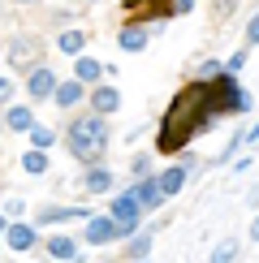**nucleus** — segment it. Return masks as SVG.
<instances>
[{
	"mask_svg": "<svg viewBox=\"0 0 259 263\" xmlns=\"http://www.w3.org/2000/svg\"><path fill=\"white\" fill-rule=\"evenodd\" d=\"M212 100H208V82H190L177 91V100L169 104L164 121H160V138L156 147L164 151V156H173V151H181L194 134H203V129L212 125Z\"/></svg>",
	"mask_w": 259,
	"mask_h": 263,
	"instance_id": "1",
	"label": "nucleus"
},
{
	"mask_svg": "<svg viewBox=\"0 0 259 263\" xmlns=\"http://www.w3.org/2000/svg\"><path fill=\"white\" fill-rule=\"evenodd\" d=\"M65 142H69L73 160H100L104 147H108V125H104V117H95V112L78 117V121L69 125V134H65Z\"/></svg>",
	"mask_w": 259,
	"mask_h": 263,
	"instance_id": "2",
	"label": "nucleus"
},
{
	"mask_svg": "<svg viewBox=\"0 0 259 263\" xmlns=\"http://www.w3.org/2000/svg\"><path fill=\"white\" fill-rule=\"evenodd\" d=\"M138 212H143V207H138V199H134V190H125L121 199L113 203V224L121 229V237H130L138 229Z\"/></svg>",
	"mask_w": 259,
	"mask_h": 263,
	"instance_id": "3",
	"label": "nucleus"
},
{
	"mask_svg": "<svg viewBox=\"0 0 259 263\" xmlns=\"http://www.w3.org/2000/svg\"><path fill=\"white\" fill-rule=\"evenodd\" d=\"M39 52H43V43H39V39H17L13 48H9V61H13V69L35 73V69H39Z\"/></svg>",
	"mask_w": 259,
	"mask_h": 263,
	"instance_id": "4",
	"label": "nucleus"
},
{
	"mask_svg": "<svg viewBox=\"0 0 259 263\" xmlns=\"http://www.w3.org/2000/svg\"><path fill=\"white\" fill-rule=\"evenodd\" d=\"M57 86H61V82H57V73H52L48 65H39V69L26 78V91H30V100H48V95H57Z\"/></svg>",
	"mask_w": 259,
	"mask_h": 263,
	"instance_id": "5",
	"label": "nucleus"
},
{
	"mask_svg": "<svg viewBox=\"0 0 259 263\" xmlns=\"http://www.w3.org/2000/svg\"><path fill=\"white\" fill-rule=\"evenodd\" d=\"M117 237H121V229L113 224V216H100V220H86V242L91 246H108V242H117Z\"/></svg>",
	"mask_w": 259,
	"mask_h": 263,
	"instance_id": "6",
	"label": "nucleus"
},
{
	"mask_svg": "<svg viewBox=\"0 0 259 263\" xmlns=\"http://www.w3.org/2000/svg\"><path fill=\"white\" fill-rule=\"evenodd\" d=\"M117 108H121L117 86H95V91H91V112L95 117H108V112H117Z\"/></svg>",
	"mask_w": 259,
	"mask_h": 263,
	"instance_id": "7",
	"label": "nucleus"
},
{
	"mask_svg": "<svg viewBox=\"0 0 259 263\" xmlns=\"http://www.w3.org/2000/svg\"><path fill=\"white\" fill-rule=\"evenodd\" d=\"M65 220H91L86 207H43L39 212V224H65Z\"/></svg>",
	"mask_w": 259,
	"mask_h": 263,
	"instance_id": "8",
	"label": "nucleus"
},
{
	"mask_svg": "<svg viewBox=\"0 0 259 263\" xmlns=\"http://www.w3.org/2000/svg\"><path fill=\"white\" fill-rule=\"evenodd\" d=\"M5 125L13 129V134H30V129H35V112H30L26 104H13V108L5 112Z\"/></svg>",
	"mask_w": 259,
	"mask_h": 263,
	"instance_id": "9",
	"label": "nucleus"
},
{
	"mask_svg": "<svg viewBox=\"0 0 259 263\" xmlns=\"http://www.w3.org/2000/svg\"><path fill=\"white\" fill-rule=\"evenodd\" d=\"M186 173H190V164H173V168H164V177H160V194H177L181 185H186Z\"/></svg>",
	"mask_w": 259,
	"mask_h": 263,
	"instance_id": "10",
	"label": "nucleus"
},
{
	"mask_svg": "<svg viewBox=\"0 0 259 263\" xmlns=\"http://www.w3.org/2000/svg\"><path fill=\"white\" fill-rule=\"evenodd\" d=\"M134 199H138V207H160V203H164L160 181L156 177H143V181H138V190H134Z\"/></svg>",
	"mask_w": 259,
	"mask_h": 263,
	"instance_id": "11",
	"label": "nucleus"
},
{
	"mask_svg": "<svg viewBox=\"0 0 259 263\" xmlns=\"http://www.w3.org/2000/svg\"><path fill=\"white\" fill-rule=\"evenodd\" d=\"M5 242L13 250H30V246H35V229H30V224H9L5 229Z\"/></svg>",
	"mask_w": 259,
	"mask_h": 263,
	"instance_id": "12",
	"label": "nucleus"
},
{
	"mask_svg": "<svg viewBox=\"0 0 259 263\" xmlns=\"http://www.w3.org/2000/svg\"><path fill=\"white\" fill-rule=\"evenodd\" d=\"M100 73H104V65L100 61H91V57H78V61H73V82H95V78H100Z\"/></svg>",
	"mask_w": 259,
	"mask_h": 263,
	"instance_id": "13",
	"label": "nucleus"
},
{
	"mask_svg": "<svg viewBox=\"0 0 259 263\" xmlns=\"http://www.w3.org/2000/svg\"><path fill=\"white\" fill-rule=\"evenodd\" d=\"M117 43H121V52H143L147 48V30L143 26H125L121 35H117Z\"/></svg>",
	"mask_w": 259,
	"mask_h": 263,
	"instance_id": "14",
	"label": "nucleus"
},
{
	"mask_svg": "<svg viewBox=\"0 0 259 263\" xmlns=\"http://www.w3.org/2000/svg\"><path fill=\"white\" fill-rule=\"evenodd\" d=\"M48 255H52V259H78V246H73V237H52V242H48Z\"/></svg>",
	"mask_w": 259,
	"mask_h": 263,
	"instance_id": "15",
	"label": "nucleus"
},
{
	"mask_svg": "<svg viewBox=\"0 0 259 263\" xmlns=\"http://www.w3.org/2000/svg\"><path fill=\"white\" fill-rule=\"evenodd\" d=\"M78 100H82V82H61L57 86V104L61 108H73Z\"/></svg>",
	"mask_w": 259,
	"mask_h": 263,
	"instance_id": "16",
	"label": "nucleus"
},
{
	"mask_svg": "<svg viewBox=\"0 0 259 263\" xmlns=\"http://www.w3.org/2000/svg\"><path fill=\"white\" fill-rule=\"evenodd\" d=\"M108 185H113V173H108V168H91V173H86V190H91V194L108 190Z\"/></svg>",
	"mask_w": 259,
	"mask_h": 263,
	"instance_id": "17",
	"label": "nucleus"
},
{
	"mask_svg": "<svg viewBox=\"0 0 259 263\" xmlns=\"http://www.w3.org/2000/svg\"><path fill=\"white\" fill-rule=\"evenodd\" d=\"M57 48L69 52V57H78V52H82V30H65V35L57 39Z\"/></svg>",
	"mask_w": 259,
	"mask_h": 263,
	"instance_id": "18",
	"label": "nucleus"
},
{
	"mask_svg": "<svg viewBox=\"0 0 259 263\" xmlns=\"http://www.w3.org/2000/svg\"><path fill=\"white\" fill-rule=\"evenodd\" d=\"M22 168H26L30 177H39V173L48 168V160H43V151H26V156H22Z\"/></svg>",
	"mask_w": 259,
	"mask_h": 263,
	"instance_id": "19",
	"label": "nucleus"
},
{
	"mask_svg": "<svg viewBox=\"0 0 259 263\" xmlns=\"http://www.w3.org/2000/svg\"><path fill=\"white\" fill-rule=\"evenodd\" d=\"M233 255H237V242H233V237H225V242L212 250V263H233Z\"/></svg>",
	"mask_w": 259,
	"mask_h": 263,
	"instance_id": "20",
	"label": "nucleus"
},
{
	"mask_svg": "<svg viewBox=\"0 0 259 263\" xmlns=\"http://www.w3.org/2000/svg\"><path fill=\"white\" fill-rule=\"evenodd\" d=\"M30 142H35V151H43V147H52V142H57V134H52L48 125H35V129H30Z\"/></svg>",
	"mask_w": 259,
	"mask_h": 263,
	"instance_id": "21",
	"label": "nucleus"
},
{
	"mask_svg": "<svg viewBox=\"0 0 259 263\" xmlns=\"http://www.w3.org/2000/svg\"><path fill=\"white\" fill-rule=\"evenodd\" d=\"M242 65H246V52H233V57L225 61V73H237V69H242Z\"/></svg>",
	"mask_w": 259,
	"mask_h": 263,
	"instance_id": "22",
	"label": "nucleus"
},
{
	"mask_svg": "<svg viewBox=\"0 0 259 263\" xmlns=\"http://www.w3.org/2000/svg\"><path fill=\"white\" fill-rule=\"evenodd\" d=\"M147 250H151V233H143V237H138V242H134V246H130V255H138V259H143V255H147Z\"/></svg>",
	"mask_w": 259,
	"mask_h": 263,
	"instance_id": "23",
	"label": "nucleus"
},
{
	"mask_svg": "<svg viewBox=\"0 0 259 263\" xmlns=\"http://www.w3.org/2000/svg\"><path fill=\"white\" fill-rule=\"evenodd\" d=\"M246 43H259V13L246 22Z\"/></svg>",
	"mask_w": 259,
	"mask_h": 263,
	"instance_id": "24",
	"label": "nucleus"
},
{
	"mask_svg": "<svg viewBox=\"0 0 259 263\" xmlns=\"http://www.w3.org/2000/svg\"><path fill=\"white\" fill-rule=\"evenodd\" d=\"M134 173H138V177H151V160L138 156V160H134Z\"/></svg>",
	"mask_w": 259,
	"mask_h": 263,
	"instance_id": "25",
	"label": "nucleus"
},
{
	"mask_svg": "<svg viewBox=\"0 0 259 263\" xmlns=\"http://www.w3.org/2000/svg\"><path fill=\"white\" fill-rule=\"evenodd\" d=\"M9 95H13V82H9V78H0V100H9Z\"/></svg>",
	"mask_w": 259,
	"mask_h": 263,
	"instance_id": "26",
	"label": "nucleus"
},
{
	"mask_svg": "<svg viewBox=\"0 0 259 263\" xmlns=\"http://www.w3.org/2000/svg\"><path fill=\"white\" fill-rule=\"evenodd\" d=\"M242 142H259V125H255V129H246V134H242Z\"/></svg>",
	"mask_w": 259,
	"mask_h": 263,
	"instance_id": "27",
	"label": "nucleus"
},
{
	"mask_svg": "<svg viewBox=\"0 0 259 263\" xmlns=\"http://www.w3.org/2000/svg\"><path fill=\"white\" fill-rule=\"evenodd\" d=\"M251 237H255V242H259V216H255V224H251Z\"/></svg>",
	"mask_w": 259,
	"mask_h": 263,
	"instance_id": "28",
	"label": "nucleus"
},
{
	"mask_svg": "<svg viewBox=\"0 0 259 263\" xmlns=\"http://www.w3.org/2000/svg\"><path fill=\"white\" fill-rule=\"evenodd\" d=\"M251 203H255V207H259V190H255V194H251Z\"/></svg>",
	"mask_w": 259,
	"mask_h": 263,
	"instance_id": "29",
	"label": "nucleus"
},
{
	"mask_svg": "<svg viewBox=\"0 0 259 263\" xmlns=\"http://www.w3.org/2000/svg\"><path fill=\"white\" fill-rule=\"evenodd\" d=\"M5 229H9V224H5V216H0V233H5Z\"/></svg>",
	"mask_w": 259,
	"mask_h": 263,
	"instance_id": "30",
	"label": "nucleus"
},
{
	"mask_svg": "<svg viewBox=\"0 0 259 263\" xmlns=\"http://www.w3.org/2000/svg\"><path fill=\"white\" fill-rule=\"evenodd\" d=\"M22 5H26V0H22Z\"/></svg>",
	"mask_w": 259,
	"mask_h": 263,
	"instance_id": "31",
	"label": "nucleus"
}]
</instances>
